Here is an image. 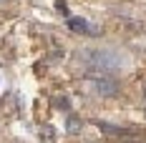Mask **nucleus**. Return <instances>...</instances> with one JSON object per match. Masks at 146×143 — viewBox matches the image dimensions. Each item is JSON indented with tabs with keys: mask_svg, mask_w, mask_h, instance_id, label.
Instances as JSON below:
<instances>
[{
	"mask_svg": "<svg viewBox=\"0 0 146 143\" xmlns=\"http://www.w3.org/2000/svg\"><path fill=\"white\" fill-rule=\"evenodd\" d=\"M78 58L86 60L91 75L93 73H106L108 75L111 71H116V68L123 65V58L118 55L116 50H106V48H101V50H81Z\"/></svg>",
	"mask_w": 146,
	"mask_h": 143,
	"instance_id": "obj_1",
	"label": "nucleus"
},
{
	"mask_svg": "<svg viewBox=\"0 0 146 143\" xmlns=\"http://www.w3.org/2000/svg\"><path fill=\"white\" fill-rule=\"evenodd\" d=\"M86 86L96 93V96H101V98H113V96H118V90H121V86H118L116 78H111V75H106V73H88L86 75Z\"/></svg>",
	"mask_w": 146,
	"mask_h": 143,
	"instance_id": "obj_2",
	"label": "nucleus"
},
{
	"mask_svg": "<svg viewBox=\"0 0 146 143\" xmlns=\"http://www.w3.org/2000/svg\"><path fill=\"white\" fill-rule=\"evenodd\" d=\"M66 25H68V30L76 33V35H93V38H96V35H101V28H98V25H93L91 20L78 18V15H68Z\"/></svg>",
	"mask_w": 146,
	"mask_h": 143,
	"instance_id": "obj_3",
	"label": "nucleus"
},
{
	"mask_svg": "<svg viewBox=\"0 0 146 143\" xmlns=\"http://www.w3.org/2000/svg\"><path fill=\"white\" fill-rule=\"evenodd\" d=\"M96 126H98V130H101V133H106V136H113V138H129V141H139V133H136V130H131V128H118V126L103 123V121H98Z\"/></svg>",
	"mask_w": 146,
	"mask_h": 143,
	"instance_id": "obj_4",
	"label": "nucleus"
},
{
	"mask_svg": "<svg viewBox=\"0 0 146 143\" xmlns=\"http://www.w3.org/2000/svg\"><path fill=\"white\" fill-rule=\"evenodd\" d=\"M66 128H68V133H78V130H81V121H78L76 115H68V121H66Z\"/></svg>",
	"mask_w": 146,
	"mask_h": 143,
	"instance_id": "obj_5",
	"label": "nucleus"
},
{
	"mask_svg": "<svg viewBox=\"0 0 146 143\" xmlns=\"http://www.w3.org/2000/svg\"><path fill=\"white\" fill-rule=\"evenodd\" d=\"M53 103H58L56 108H60V111H68V108H71V103H68V98H53Z\"/></svg>",
	"mask_w": 146,
	"mask_h": 143,
	"instance_id": "obj_6",
	"label": "nucleus"
}]
</instances>
